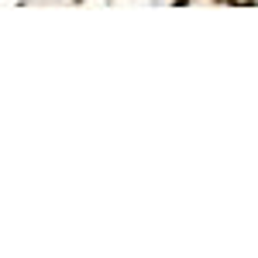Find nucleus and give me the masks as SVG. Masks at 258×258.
<instances>
[{
  "instance_id": "1",
  "label": "nucleus",
  "mask_w": 258,
  "mask_h": 258,
  "mask_svg": "<svg viewBox=\"0 0 258 258\" xmlns=\"http://www.w3.org/2000/svg\"><path fill=\"white\" fill-rule=\"evenodd\" d=\"M76 4H83V0H76Z\"/></svg>"
}]
</instances>
